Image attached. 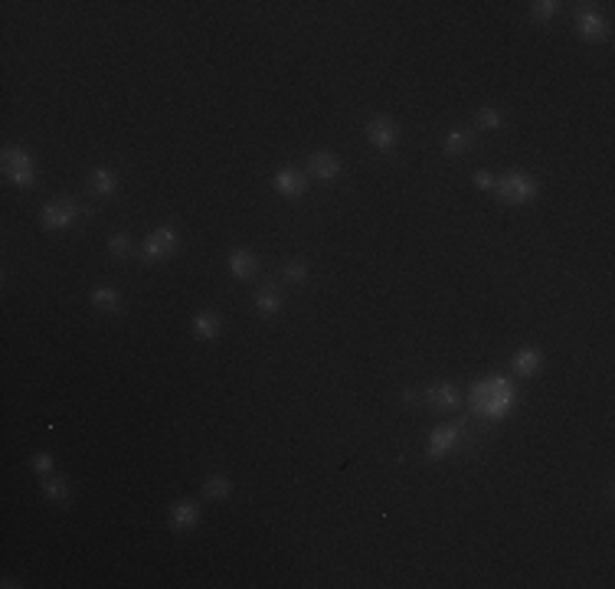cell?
<instances>
[{
	"instance_id": "cell-1",
	"label": "cell",
	"mask_w": 615,
	"mask_h": 589,
	"mask_svg": "<svg viewBox=\"0 0 615 589\" xmlns=\"http://www.w3.org/2000/svg\"><path fill=\"white\" fill-rule=\"evenodd\" d=\"M472 403H474V409H478L481 416L501 419L504 413L514 406V390H511V383L504 380V377H494V380H484V383L474 387Z\"/></svg>"
},
{
	"instance_id": "cell-2",
	"label": "cell",
	"mask_w": 615,
	"mask_h": 589,
	"mask_svg": "<svg viewBox=\"0 0 615 589\" xmlns=\"http://www.w3.org/2000/svg\"><path fill=\"white\" fill-rule=\"evenodd\" d=\"M498 197L501 200H507V203H530V200L537 197V181H530L527 174H521V171H511L507 177H501L498 181Z\"/></svg>"
},
{
	"instance_id": "cell-3",
	"label": "cell",
	"mask_w": 615,
	"mask_h": 589,
	"mask_svg": "<svg viewBox=\"0 0 615 589\" xmlns=\"http://www.w3.org/2000/svg\"><path fill=\"white\" fill-rule=\"evenodd\" d=\"M367 138L377 151H389V148L396 144V124L389 122V118H373V122L367 124Z\"/></svg>"
},
{
	"instance_id": "cell-4",
	"label": "cell",
	"mask_w": 615,
	"mask_h": 589,
	"mask_svg": "<svg viewBox=\"0 0 615 589\" xmlns=\"http://www.w3.org/2000/svg\"><path fill=\"white\" fill-rule=\"evenodd\" d=\"M308 171H311L318 181L331 183V181H337V174H341V161H337L331 151H318V154H311V161H308Z\"/></svg>"
},
{
	"instance_id": "cell-5",
	"label": "cell",
	"mask_w": 615,
	"mask_h": 589,
	"mask_svg": "<svg viewBox=\"0 0 615 589\" xmlns=\"http://www.w3.org/2000/svg\"><path fill=\"white\" fill-rule=\"evenodd\" d=\"M76 219V203H49L43 207V226L46 229H66Z\"/></svg>"
},
{
	"instance_id": "cell-6",
	"label": "cell",
	"mask_w": 615,
	"mask_h": 589,
	"mask_svg": "<svg viewBox=\"0 0 615 589\" xmlns=\"http://www.w3.org/2000/svg\"><path fill=\"white\" fill-rule=\"evenodd\" d=\"M458 422H452V426H439L436 432H432V439H429V458H442L448 448L458 442Z\"/></svg>"
},
{
	"instance_id": "cell-7",
	"label": "cell",
	"mask_w": 615,
	"mask_h": 589,
	"mask_svg": "<svg viewBox=\"0 0 615 589\" xmlns=\"http://www.w3.org/2000/svg\"><path fill=\"white\" fill-rule=\"evenodd\" d=\"M275 190L288 200H298L304 190H308V181H304L298 171H278L275 174Z\"/></svg>"
},
{
	"instance_id": "cell-8",
	"label": "cell",
	"mask_w": 615,
	"mask_h": 589,
	"mask_svg": "<svg viewBox=\"0 0 615 589\" xmlns=\"http://www.w3.org/2000/svg\"><path fill=\"white\" fill-rule=\"evenodd\" d=\"M197 521H200L197 504L177 501V504L171 507V527H174V531H190V527H197Z\"/></svg>"
},
{
	"instance_id": "cell-9",
	"label": "cell",
	"mask_w": 615,
	"mask_h": 589,
	"mask_svg": "<svg viewBox=\"0 0 615 589\" xmlns=\"http://www.w3.org/2000/svg\"><path fill=\"white\" fill-rule=\"evenodd\" d=\"M259 268V259L249 252V249H236L233 256H229V272L236 278H252Z\"/></svg>"
},
{
	"instance_id": "cell-10",
	"label": "cell",
	"mask_w": 615,
	"mask_h": 589,
	"mask_svg": "<svg viewBox=\"0 0 615 589\" xmlns=\"http://www.w3.org/2000/svg\"><path fill=\"white\" fill-rule=\"evenodd\" d=\"M579 33L589 43H599V39H606V20L599 13H593V10H586V13H579Z\"/></svg>"
},
{
	"instance_id": "cell-11",
	"label": "cell",
	"mask_w": 615,
	"mask_h": 589,
	"mask_svg": "<svg viewBox=\"0 0 615 589\" xmlns=\"http://www.w3.org/2000/svg\"><path fill=\"white\" fill-rule=\"evenodd\" d=\"M89 187H92L95 193H102V197H112L115 187H118V177H115V171H108V167H95V171L89 174Z\"/></svg>"
},
{
	"instance_id": "cell-12",
	"label": "cell",
	"mask_w": 615,
	"mask_h": 589,
	"mask_svg": "<svg viewBox=\"0 0 615 589\" xmlns=\"http://www.w3.org/2000/svg\"><path fill=\"white\" fill-rule=\"evenodd\" d=\"M193 334L203 337V341H213L219 334V314L213 311H197L193 314Z\"/></svg>"
},
{
	"instance_id": "cell-13",
	"label": "cell",
	"mask_w": 615,
	"mask_h": 589,
	"mask_svg": "<svg viewBox=\"0 0 615 589\" xmlns=\"http://www.w3.org/2000/svg\"><path fill=\"white\" fill-rule=\"evenodd\" d=\"M540 363H543V357H540V351H533V347H524V351L514 354V370L521 373V377H530V373H537Z\"/></svg>"
},
{
	"instance_id": "cell-14",
	"label": "cell",
	"mask_w": 615,
	"mask_h": 589,
	"mask_svg": "<svg viewBox=\"0 0 615 589\" xmlns=\"http://www.w3.org/2000/svg\"><path fill=\"white\" fill-rule=\"evenodd\" d=\"M429 399H432V406H439V409H455L458 403H462L458 390H455V387H448V383L432 387V390H429Z\"/></svg>"
},
{
	"instance_id": "cell-15",
	"label": "cell",
	"mask_w": 615,
	"mask_h": 589,
	"mask_svg": "<svg viewBox=\"0 0 615 589\" xmlns=\"http://www.w3.org/2000/svg\"><path fill=\"white\" fill-rule=\"evenodd\" d=\"M203 494H207L209 501H219V498H229V494H233V481H229L226 475H209L207 481H203Z\"/></svg>"
},
{
	"instance_id": "cell-16",
	"label": "cell",
	"mask_w": 615,
	"mask_h": 589,
	"mask_svg": "<svg viewBox=\"0 0 615 589\" xmlns=\"http://www.w3.org/2000/svg\"><path fill=\"white\" fill-rule=\"evenodd\" d=\"M256 308H259V314L272 318V314L282 311V294L272 292V288H265V292H259V294H256Z\"/></svg>"
},
{
	"instance_id": "cell-17",
	"label": "cell",
	"mask_w": 615,
	"mask_h": 589,
	"mask_svg": "<svg viewBox=\"0 0 615 589\" xmlns=\"http://www.w3.org/2000/svg\"><path fill=\"white\" fill-rule=\"evenodd\" d=\"M468 144H472V138H468V131H462V128H452V131L445 134V154H448V157H458L462 151H468Z\"/></svg>"
},
{
	"instance_id": "cell-18",
	"label": "cell",
	"mask_w": 615,
	"mask_h": 589,
	"mask_svg": "<svg viewBox=\"0 0 615 589\" xmlns=\"http://www.w3.org/2000/svg\"><path fill=\"white\" fill-rule=\"evenodd\" d=\"M92 304H95V308H102V311H118V308H122V298H118V292H115V288H95V292H92Z\"/></svg>"
},
{
	"instance_id": "cell-19",
	"label": "cell",
	"mask_w": 615,
	"mask_h": 589,
	"mask_svg": "<svg viewBox=\"0 0 615 589\" xmlns=\"http://www.w3.org/2000/svg\"><path fill=\"white\" fill-rule=\"evenodd\" d=\"M43 494H46L49 501H56V504H63L69 498V485L63 481V478H53V475H46L43 478Z\"/></svg>"
},
{
	"instance_id": "cell-20",
	"label": "cell",
	"mask_w": 615,
	"mask_h": 589,
	"mask_svg": "<svg viewBox=\"0 0 615 589\" xmlns=\"http://www.w3.org/2000/svg\"><path fill=\"white\" fill-rule=\"evenodd\" d=\"M4 161H7V171H27V167H33V157H30V151H23V148L4 151Z\"/></svg>"
},
{
	"instance_id": "cell-21",
	"label": "cell",
	"mask_w": 615,
	"mask_h": 589,
	"mask_svg": "<svg viewBox=\"0 0 615 589\" xmlns=\"http://www.w3.org/2000/svg\"><path fill=\"white\" fill-rule=\"evenodd\" d=\"M474 122H478L481 131H498L501 128V112L498 108H481V112L474 115Z\"/></svg>"
},
{
	"instance_id": "cell-22",
	"label": "cell",
	"mask_w": 615,
	"mask_h": 589,
	"mask_svg": "<svg viewBox=\"0 0 615 589\" xmlns=\"http://www.w3.org/2000/svg\"><path fill=\"white\" fill-rule=\"evenodd\" d=\"M108 252H112L115 259H122L131 252V239H128V233H112L108 236Z\"/></svg>"
},
{
	"instance_id": "cell-23",
	"label": "cell",
	"mask_w": 615,
	"mask_h": 589,
	"mask_svg": "<svg viewBox=\"0 0 615 589\" xmlns=\"http://www.w3.org/2000/svg\"><path fill=\"white\" fill-rule=\"evenodd\" d=\"M282 276L288 278V282H294V285H302V282H308V266H304V262H288V266L282 268Z\"/></svg>"
},
{
	"instance_id": "cell-24",
	"label": "cell",
	"mask_w": 615,
	"mask_h": 589,
	"mask_svg": "<svg viewBox=\"0 0 615 589\" xmlns=\"http://www.w3.org/2000/svg\"><path fill=\"white\" fill-rule=\"evenodd\" d=\"M154 239H157L167 252H174V249H177V233H174L171 226H157V229H154Z\"/></svg>"
},
{
	"instance_id": "cell-25",
	"label": "cell",
	"mask_w": 615,
	"mask_h": 589,
	"mask_svg": "<svg viewBox=\"0 0 615 589\" xmlns=\"http://www.w3.org/2000/svg\"><path fill=\"white\" fill-rule=\"evenodd\" d=\"M164 256H167V249H164L154 236H148V242H144V259H148V262H157V259H164Z\"/></svg>"
},
{
	"instance_id": "cell-26",
	"label": "cell",
	"mask_w": 615,
	"mask_h": 589,
	"mask_svg": "<svg viewBox=\"0 0 615 589\" xmlns=\"http://www.w3.org/2000/svg\"><path fill=\"white\" fill-rule=\"evenodd\" d=\"M557 0H537V4H533V17L537 20H550L553 17V13H557Z\"/></svg>"
},
{
	"instance_id": "cell-27",
	"label": "cell",
	"mask_w": 615,
	"mask_h": 589,
	"mask_svg": "<svg viewBox=\"0 0 615 589\" xmlns=\"http://www.w3.org/2000/svg\"><path fill=\"white\" fill-rule=\"evenodd\" d=\"M33 472L37 475L46 478L49 472H53V455H46V452H39V455H33Z\"/></svg>"
},
{
	"instance_id": "cell-28",
	"label": "cell",
	"mask_w": 615,
	"mask_h": 589,
	"mask_svg": "<svg viewBox=\"0 0 615 589\" xmlns=\"http://www.w3.org/2000/svg\"><path fill=\"white\" fill-rule=\"evenodd\" d=\"M7 174L17 187H33V181H37V177H33V167H27V171H7Z\"/></svg>"
},
{
	"instance_id": "cell-29",
	"label": "cell",
	"mask_w": 615,
	"mask_h": 589,
	"mask_svg": "<svg viewBox=\"0 0 615 589\" xmlns=\"http://www.w3.org/2000/svg\"><path fill=\"white\" fill-rule=\"evenodd\" d=\"M474 183H478L481 190H494V187H498V177H494V174H488V171H478V174H474Z\"/></svg>"
}]
</instances>
